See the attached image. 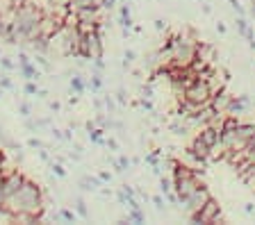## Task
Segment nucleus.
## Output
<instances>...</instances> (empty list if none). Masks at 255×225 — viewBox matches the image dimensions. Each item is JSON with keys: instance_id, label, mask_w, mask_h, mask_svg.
I'll use <instances>...</instances> for the list:
<instances>
[{"instance_id": "nucleus-27", "label": "nucleus", "mask_w": 255, "mask_h": 225, "mask_svg": "<svg viewBox=\"0 0 255 225\" xmlns=\"http://www.w3.org/2000/svg\"><path fill=\"white\" fill-rule=\"evenodd\" d=\"M139 93H141L143 98H155V86H153V82H146V84L139 89Z\"/></svg>"}, {"instance_id": "nucleus-7", "label": "nucleus", "mask_w": 255, "mask_h": 225, "mask_svg": "<svg viewBox=\"0 0 255 225\" xmlns=\"http://www.w3.org/2000/svg\"><path fill=\"white\" fill-rule=\"evenodd\" d=\"M18 71H21V75L25 77V80H34L37 82L39 77H41V73H39V69H37V64L30 59V55L27 53H18Z\"/></svg>"}, {"instance_id": "nucleus-17", "label": "nucleus", "mask_w": 255, "mask_h": 225, "mask_svg": "<svg viewBox=\"0 0 255 225\" xmlns=\"http://www.w3.org/2000/svg\"><path fill=\"white\" fill-rule=\"evenodd\" d=\"M121 223H146V216L141 209H130L126 219H121Z\"/></svg>"}, {"instance_id": "nucleus-14", "label": "nucleus", "mask_w": 255, "mask_h": 225, "mask_svg": "<svg viewBox=\"0 0 255 225\" xmlns=\"http://www.w3.org/2000/svg\"><path fill=\"white\" fill-rule=\"evenodd\" d=\"M71 91L80 93V96L87 91V82H85V77H82V75H78V73L71 75Z\"/></svg>"}, {"instance_id": "nucleus-2", "label": "nucleus", "mask_w": 255, "mask_h": 225, "mask_svg": "<svg viewBox=\"0 0 255 225\" xmlns=\"http://www.w3.org/2000/svg\"><path fill=\"white\" fill-rule=\"evenodd\" d=\"M43 18V9L37 7L34 2H18V7L11 14V25H9V37H7V43L11 46H21V48H27L30 41L39 34V23Z\"/></svg>"}, {"instance_id": "nucleus-24", "label": "nucleus", "mask_w": 255, "mask_h": 225, "mask_svg": "<svg viewBox=\"0 0 255 225\" xmlns=\"http://www.w3.org/2000/svg\"><path fill=\"white\" fill-rule=\"evenodd\" d=\"M159 155H162V150H153V152H148V155H146V164H148V166H159V164H162V159H159Z\"/></svg>"}, {"instance_id": "nucleus-13", "label": "nucleus", "mask_w": 255, "mask_h": 225, "mask_svg": "<svg viewBox=\"0 0 255 225\" xmlns=\"http://www.w3.org/2000/svg\"><path fill=\"white\" fill-rule=\"evenodd\" d=\"M235 134H237L239 139L249 141L251 137H253V134H255V123H244V121H242V123H239L237 128H235Z\"/></svg>"}, {"instance_id": "nucleus-33", "label": "nucleus", "mask_w": 255, "mask_h": 225, "mask_svg": "<svg viewBox=\"0 0 255 225\" xmlns=\"http://www.w3.org/2000/svg\"><path fill=\"white\" fill-rule=\"evenodd\" d=\"M117 159H119V164H121L123 173H126V171H130V166H132V159H130V157H126V155H119Z\"/></svg>"}, {"instance_id": "nucleus-18", "label": "nucleus", "mask_w": 255, "mask_h": 225, "mask_svg": "<svg viewBox=\"0 0 255 225\" xmlns=\"http://www.w3.org/2000/svg\"><path fill=\"white\" fill-rule=\"evenodd\" d=\"M139 107L143 109V114H153V116H157V107H155L153 98H143V96H139Z\"/></svg>"}, {"instance_id": "nucleus-47", "label": "nucleus", "mask_w": 255, "mask_h": 225, "mask_svg": "<svg viewBox=\"0 0 255 225\" xmlns=\"http://www.w3.org/2000/svg\"><path fill=\"white\" fill-rule=\"evenodd\" d=\"M48 107L53 109V112H59V109H62V105H59L57 100H50V102H48Z\"/></svg>"}, {"instance_id": "nucleus-54", "label": "nucleus", "mask_w": 255, "mask_h": 225, "mask_svg": "<svg viewBox=\"0 0 255 225\" xmlns=\"http://www.w3.org/2000/svg\"><path fill=\"white\" fill-rule=\"evenodd\" d=\"M98 191H101L103 196H107V198H110V196H112V191H110V189H98Z\"/></svg>"}, {"instance_id": "nucleus-23", "label": "nucleus", "mask_w": 255, "mask_h": 225, "mask_svg": "<svg viewBox=\"0 0 255 225\" xmlns=\"http://www.w3.org/2000/svg\"><path fill=\"white\" fill-rule=\"evenodd\" d=\"M137 59V53H134L132 48H128L126 53H123V69L130 71V66H132V62Z\"/></svg>"}, {"instance_id": "nucleus-11", "label": "nucleus", "mask_w": 255, "mask_h": 225, "mask_svg": "<svg viewBox=\"0 0 255 225\" xmlns=\"http://www.w3.org/2000/svg\"><path fill=\"white\" fill-rule=\"evenodd\" d=\"M205 82H207V86H210V91H212V96H214V93H219L221 89H226V82H228V80H226V77H221V73H219V71H214V73L210 75Z\"/></svg>"}, {"instance_id": "nucleus-15", "label": "nucleus", "mask_w": 255, "mask_h": 225, "mask_svg": "<svg viewBox=\"0 0 255 225\" xmlns=\"http://www.w3.org/2000/svg\"><path fill=\"white\" fill-rule=\"evenodd\" d=\"M105 132H107V130L105 128H98V125H96V128L94 130H89V132H87V134H89V139H91V144H96V146H105Z\"/></svg>"}, {"instance_id": "nucleus-20", "label": "nucleus", "mask_w": 255, "mask_h": 225, "mask_svg": "<svg viewBox=\"0 0 255 225\" xmlns=\"http://www.w3.org/2000/svg\"><path fill=\"white\" fill-rule=\"evenodd\" d=\"M87 84H89L94 91H101V89H103V73H101V71H94V75L89 77V82H87Z\"/></svg>"}, {"instance_id": "nucleus-60", "label": "nucleus", "mask_w": 255, "mask_h": 225, "mask_svg": "<svg viewBox=\"0 0 255 225\" xmlns=\"http://www.w3.org/2000/svg\"><path fill=\"white\" fill-rule=\"evenodd\" d=\"M198 2H203V0H198Z\"/></svg>"}, {"instance_id": "nucleus-41", "label": "nucleus", "mask_w": 255, "mask_h": 225, "mask_svg": "<svg viewBox=\"0 0 255 225\" xmlns=\"http://www.w3.org/2000/svg\"><path fill=\"white\" fill-rule=\"evenodd\" d=\"M105 148H110L112 152H119V141H117V139H112V137H110V139L105 141Z\"/></svg>"}, {"instance_id": "nucleus-28", "label": "nucleus", "mask_w": 255, "mask_h": 225, "mask_svg": "<svg viewBox=\"0 0 255 225\" xmlns=\"http://www.w3.org/2000/svg\"><path fill=\"white\" fill-rule=\"evenodd\" d=\"M50 171H53L57 177H66V168H64L62 161H53V164H50Z\"/></svg>"}, {"instance_id": "nucleus-29", "label": "nucleus", "mask_w": 255, "mask_h": 225, "mask_svg": "<svg viewBox=\"0 0 255 225\" xmlns=\"http://www.w3.org/2000/svg\"><path fill=\"white\" fill-rule=\"evenodd\" d=\"M164 198H166V203H169V205H173V207H180V196H178L173 189H171L169 193H164Z\"/></svg>"}, {"instance_id": "nucleus-46", "label": "nucleus", "mask_w": 255, "mask_h": 225, "mask_svg": "<svg viewBox=\"0 0 255 225\" xmlns=\"http://www.w3.org/2000/svg\"><path fill=\"white\" fill-rule=\"evenodd\" d=\"M94 107L98 109V112H103V107H105V100H101V98H94Z\"/></svg>"}, {"instance_id": "nucleus-55", "label": "nucleus", "mask_w": 255, "mask_h": 225, "mask_svg": "<svg viewBox=\"0 0 255 225\" xmlns=\"http://www.w3.org/2000/svg\"><path fill=\"white\" fill-rule=\"evenodd\" d=\"M203 11H205V14H210V11H212V7L207 5V2H203Z\"/></svg>"}, {"instance_id": "nucleus-5", "label": "nucleus", "mask_w": 255, "mask_h": 225, "mask_svg": "<svg viewBox=\"0 0 255 225\" xmlns=\"http://www.w3.org/2000/svg\"><path fill=\"white\" fill-rule=\"evenodd\" d=\"M219 212H221L219 200L217 198H210L201 209H198L196 214H189V221H191V223H212L214 216H217Z\"/></svg>"}, {"instance_id": "nucleus-19", "label": "nucleus", "mask_w": 255, "mask_h": 225, "mask_svg": "<svg viewBox=\"0 0 255 225\" xmlns=\"http://www.w3.org/2000/svg\"><path fill=\"white\" fill-rule=\"evenodd\" d=\"M75 212H78L80 219H89V207H87L82 196H75Z\"/></svg>"}, {"instance_id": "nucleus-31", "label": "nucleus", "mask_w": 255, "mask_h": 225, "mask_svg": "<svg viewBox=\"0 0 255 225\" xmlns=\"http://www.w3.org/2000/svg\"><path fill=\"white\" fill-rule=\"evenodd\" d=\"M23 91H25L27 96H37V93H39V86L34 84V80H27L25 86H23Z\"/></svg>"}, {"instance_id": "nucleus-45", "label": "nucleus", "mask_w": 255, "mask_h": 225, "mask_svg": "<svg viewBox=\"0 0 255 225\" xmlns=\"http://www.w3.org/2000/svg\"><path fill=\"white\" fill-rule=\"evenodd\" d=\"M50 134H53V137H55V139H57V141H64V130L53 128V130H50Z\"/></svg>"}, {"instance_id": "nucleus-1", "label": "nucleus", "mask_w": 255, "mask_h": 225, "mask_svg": "<svg viewBox=\"0 0 255 225\" xmlns=\"http://www.w3.org/2000/svg\"><path fill=\"white\" fill-rule=\"evenodd\" d=\"M43 209H46V203H43L41 187L32 182L30 177H25V182L21 184L18 191L2 198L0 203V214L7 216L9 221L18 214H34L39 216V221H43Z\"/></svg>"}, {"instance_id": "nucleus-52", "label": "nucleus", "mask_w": 255, "mask_h": 225, "mask_svg": "<svg viewBox=\"0 0 255 225\" xmlns=\"http://www.w3.org/2000/svg\"><path fill=\"white\" fill-rule=\"evenodd\" d=\"M217 32L219 34H226V25H223V23H217Z\"/></svg>"}, {"instance_id": "nucleus-32", "label": "nucleus", "mask_w": 255, "mask_h": 225, "mask_svg": "<svg viewBox=\"0 0 255 225\" xmlns=\"http://www.w3.org/2000/svg\"><path fill=\"white\" fill-rule=\"evenodd\" d=\"M0 86H2L5 91H11V89H14V82H11L9 75H0Z\"/></svg>"}, {"instance_id": "nucleus-56", "label": "nucleus", "mask_w": 255, "mask_h": 225, "mask_svg": "<svg viewBox=\"0 0 255 225\" xmlns=\"http://www.w3.org/2000/svg\"><path fill=\"white\" fill-rule=\"evenodd\" d=\"M0 203H2V173H0Z\"/></svg>"}, {"instance_id": "nucleus-21", "label": "nucleus", "mask_w": 255, "mask_h": 225, "mask_svg": "<svg viewBox=\"0 0 255 225\" xmlns=\"http://www.w3.org/2000/svg\"><path fill=\"white\" fill-rule=\"evenodd\" d=\"M57 214H59V221H66V223H75V219H78V212H71L66 207H62Z\"/></svg>"}, {"instance_id": "nucleus-57", "label": "nucleus", "mask_w": 255, "mask_h": 225, "mask_svg": "<svg viewBox=\"0 0 255 225\" xmlns=\"http://www.w3.org/2000/svg\"><path fill=\"white\" fill-rule=\"evenodd\" d=\"M249 148H255V134H253V137H251V139H249Z\"/></svg>"}, {"instance_id": "nucleus-49", "label": "nucleus", "mask_w": 255, "mask_h": 225, "mask_svg": "<svg viewBox=\"0 0 255 225\" xmlns=\"http://www.w3.org/2000/svg\"><path fill=\"white\" fill-rule=\"evenodd\" d=\"M46 125H50V118H39L37 121V128H46Z\"/></svg>"}, {"instance_id": "nucleus-6", "label": "nucleus", "mask_w": 255, "mask_h": 225, "mask_svg": "<svg viewBox=\"0 0 255 225\" xmlns=\"http://www.w3.org/2000/svg\"><path fill=\"white\" fill-rule=\"evenodd\" d=\"M23 182H25V175H23L21 171H16V168L2 173V198H7V196H11V193H16L18 189H21Z\"/></svg>"}, {"instance_id": "nucleus-42", "label": "nucleus", "mask_w": 255, "mask_h": 225, "mask_svg": "<svg viewBox=\"0 0 255 225\" xmlns=\"http://www.w3.org/2000/svg\"><path fill=\"white\" fill-rule=\"evenodd\" d=\"M91 62H94V69L96 71H101V73L105 71V62H103V57H94Z\"/></svg>"}, {"instance_id": "nucleus-51", "label": "nucleus", "mask_w": 255, "mask_h": 225, "mask_svg": "<svg viewBox=\"0 0 255 225\" xmlns=\"http://www.w3.org/2000/svg\"><path fill=\"white\" fill-rule=\"evenodd\" d=\"M73 139V132L71 130H64V141H71Z\"/></svg>"}, {"instance_id": "nucleus-59", "label": "nucleus", "mask_w": 255, "mask_h": 225, "mask_svg": "<svg viewBox=\"0 0 255 225\" xmlns=\"http://www.w3.org/2000/svg\"><path fill=\"white\" fill-rule=\"evenodd\" d=\"M253 219H255V212H253Z\"/></svg>"}, {"instance_id": "nucleus-30", "label": "nucleus", "mask_w": 255, "mask_h": 225, "mask_svg": "<svg viewBox=\"0 0 255 225\" xmlns=\"http://www.w3.org/2000/svg\"><path fill=\"white\" fill-rule=\"evenodd\" d=\"M230 2V7H233V11L237 14V16H246V9H244V5L239 2V0H228Z\"/></svg>"}, {"instance_id": "nucleus-8", "label": "nucleus", "mask_w": 255, "mask_h": 225, "mask_svg": "<svg viewBox=\"0 0 255 225\" xmlns=\"http://www.w3.org/2000/svg\"><path fill=\"white\" fill-rule=\"evenodd\" d=\"M169 132L173 134V137H180V139H185V137H189V132H191V125H189V121L187 118H180V116H175V118H171L169 121Z\"/></svg>"}, {"instance_id": "nucleus-34", "label": "nucleus", "mask_w": 255, "mask_h": 225, "mask_svg": "<svg viewBox=\"0 0 255 225\" xmlns=\"http://www.w3.org/2000/svg\"><path fill=\"white\" fill-rule=\"evenodd\" d=\"M0 69H5V71H14L16 64L11 62V57H0Z\"/></svg>"}, {"instance_id": "nucleus-16", "label": "nucleus", "mask_w": 255, "mask_h": 225, "mask_svg": "<svg viewBox=\"0 0 255 225\" xmlns=\"http://www.w3.org/2000/svg\"><path fill=\"white\" fill-rule=\"evenodd\" d=\"M119 14H121V27H132V9L128 2L119 7Z\"/></svg>"}, {"instance_id": "nucleus-53", "label": "nucleus", "mask_w": 255, "mask_h": 225, "mask_svg": "<svg viewBox=\"0 0 255 225\" xmlns=\"http://www.w3.org/2000/svg\"><path fill=\"white\" fill-rule=\"evenodd\" d=\"M37 96H39V98H43V100H46V98H48V91H46V89H39V93H37Z\"/></svg>"}, {"instance_id": "nucleus-44", "label": "nucleus", "mask_w": 255, "mask_h": 225, "mask_svg": "<svg viewBox=\"0 0 255 225\" xmlns=\"http://www.w3.org/2000/svg\"><path fill=\"white\" fill-rule=\"evenodd\" d=\"M98 177H101L103 182H112V177H114V175H112L110 171H101V173H98Z\"/></svg>"}, {"instance_id": "nucleus-12", "label": "nucleus", "mask_w": 255, "mask_h": 225, "mask_svg": "<svg viewBox=\"0 0 255 225\" xmlns=\"http://www.w3.org/2000/svg\"><path fill=\"white\" fill-rule=\"evenodd\" d=\"M235 27H237V32L242 34L246 41H253V39H255L253 30L249 27V21H246V16H237V18H235Z\"/></svg>"}, {"instance_id": "nucleus-40", "label": "nucleus", "mask_w": 255, "mask_h": 225, "mask_svg": "<svg viewBox=\"0 0 255 225\" xmlns=\"http://www.w3.org/2000/svg\"><path fill=\"white\" fill-rule=\"evenodd\" d=\"M117 102H119V105H123V107H126V105H128L126 89H119V91H117Z\"/></svg>"}, {"instance_id": "nucleus-48", "label": "nucleus", "mask_w": 255, "mask_h": 225, "mask_svg": "<svg viewBox=\"0 0 255 225\" xmlns=\"http://www.w3.org/2000/svg\"><path fill=\"white\" fill-rule=\"evenodd\" d=\"M244 212H246V214H251V216H253V212H255V205H253V203H246V205H244Z\"/></svg>"}, {"instance_id": "nucleus-25", "label": "nucleus", "mask_w": 255, "mask_h": 225, "mask_svg": "<svg viewBox=\"0 0 255 225\" xmlns=\"http://www.w3.org/2000/svg\"><path fill=\"white\" fill-rule=\"evenodd\" d=\"M171 189H173V177H166V175L159 177V193H169Z\"/></svg>"}, {"instance_id": "nucleus-10", "label": "nucleus", "mask_w": 255, "mask_h": 225, "mask_svg": "<svg viewBox=\"0 0 255 225\" xmlns=\"http://www.w3.org/2000/svg\"><path fill=\"white\" fill-rule=\"evenodd\" d=\"M27 48L32 50V53H39V55H48L50 53V48H53V39L43 37V34H37V37L30 41V46Z\"/></svg>"}, {"instance_id": "nucleus-38", "label": "nucleus", "mask_w": 255, "mask_h": 225, "mask_svg": "<svg viewBox=\"0 0 255 225\" xmlns=\"http://www.w3.org/2000/svg\"><path fill=\"white\" fill-rule=\"evenodd\" d=\"M103 100H105V109H107L110 114L114 112V109H117V102H114V98H112V96H105Z\"/></svg>"}, {"instance_id": "nucleus-26", "label": "nucleus", "mask_w": 255, "mask_h": 225, "mask_svg": "<svg viewBox=\"0 0 255 225\" xmlns=\"http://www.w3.org/2000/svg\"><path fill=\"white\" fill-rule=\"evenodd\" d=\"M34 64H39L43 71H50V69H53V66H50V62H48L46 55H39V53H34Z\"/></svg>"}, {"instance_id": "nucleus-36", "label": "nucleus", "mask_w": 255, "mask_h": 225, "mask_svg": "<svg viewBox=\"0 0 255 225\" xmlns=\"http://www.w3.org/2000/svg\"><path fill=\"white\" fill-rule=\"evenodd\" d=\"M27 146H30V148H34V150H39V148H48V146L43 144L41 139H37V137H30V139H27Z\"/></svg>"}, {"instance_id": "nucleus-9", "label": "nucleus", "mask_w": 255, "mask_h": 225, "mask_svg": "<svg viewBox=\"0 0 255 225\" xmlns=\"http://www.w3.org/2000/svg\"><path fill=\"white\" fill-rule=\"evenodd\" d=\"M233 93L228 91V89H221L219 93H214L212 96V107L217 109V112H221V114H226L228 112V107H230V102H233Z\"/></svg>"}, {"instance_id": "nucleus-37", "label": "nucleus", "mask_w": 255, "mask_h": 225, "mask_svg": "<svg viewBox=\"0 0 255 225\" xmlns=\"http://www.w3.org/2000/svg\"><path fill=\"white\" fill-rule=\"evenodd\" d=\"M117 7V0H101V9L103 11H112Z\"/></svg>"}, {"instance_id": "nucleus-35", "label": "nucleus", "mask_w": 255, "mask_h": 225, "mask_svg": "<svg viewBox=\"0 0 255 225\" xmlns=\"http://www.w3.org/2000/svg\"><path fill=\"white\" fill-rule=\"evenodd\" d=\"M18 112H21L23 118L32 116V107H30V102H18Z\"/></svg>"}, {"instance_id": "nucleus-39", "label": "nucleus", "mask_w": 255, "mask_h": 225, "mask_svg": "<svg viewBox=\"0 0 255 225\" xmlns=\"http://www.w3.org/2000/svg\"><path fill=\"white\" fill-rule=\"evenodd\" d=\"M153 23H155V30H157V32H166V27H169L164 18H155Z\"/></svg>"}, {"instance_id": "nucleus-50", "label": "nucleus", "mask_w": 255, "mask_h": 225, "mask_svg": "<svg viewBox=\"0 0 255 225\" xmlns=\"http://www.w3.org/2000/svg\"><path fill=\"white\" fill-rule=\"evenodd\" d=\"M117 198H119V203H121V205H128V196H126V193H119V196H117Z\"/></svg>"}, {"instance_id": "nucleus-4", "label": "nucleus", "mask_w": 255, "mask_h": 225, "mask_svg": "<svg viewBox=\"0 0 255 225\" xmlns=\"http://www.w3.org/2000/svg\"><path fill=\"white\" fill-rule=\"evenodd\" d=\"M210 198H212V193H210V189H207L205 184H203V187H198L196 191H191L189 196H187V198L182 200L180 207L185 209L187 214H196L198 209H201Z\"/></svg>"}, {"instance_id": "nucleus-43", "label": "nucleus", "mask_w": 255, "mask_h": 225, "mask_svg": "<svg viewBox=\"0 0 255 225\" xmlns=\"http://www.w3.org/2000/svg\"><path fill=\"white\" fill-rule=\"evenodd\" d=\"M123 193H126L128 198H132V196H137V189L130 187V184H123Z\"/></svg>"}, {"instance_id": "nucleus-58", "label": "nucleus", "mask_w": 255, "mask_h": 225, "mask_svg": "<svg viewBox=\"0 0 255 225\" xmlns=\"http://www.w3.org/2000/svg\"><path fill=\"white\" fill-rule=\"evenodd\" d=\"M2 91H5V89H2V86H0V98H2Z\"/></svg>"}, {"instance_id": "nucleus-3", "label": "nucleus", "mask_w": 255, "mask_h": 225, "mask_svg": "<svg viewBox=\"0 0 255 225\" xmlns=\"http://www.w3.org/2000/svg\"><path fill=\"white\" fill-rule=\"evenodd\" d=\"M185 100L198 102V105H212V91H210L207 82L201 80V77H196V80L191 82V84H187Z\"/></svg>"}, {"instance_id": "nucleus-22", "label": "nucleus", "mask_w": 255, "mask_h": 225, "mask_svg": "<svg viewBox=\"0 0 255 225\" xmlns=\"http://www.w3.org/2000/svg\"><path fill=\"white\" fill-rule=\"evenodd\" d=\"M150 203L155 205V209L157 212H166V198H164V193H159V196H150Z\"/></svg>"}]
</instances>
